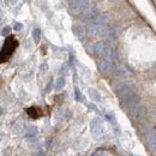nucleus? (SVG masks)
<instances>
[{"label":"nucleus","instance_id":"1","mask_svg":"<svg viewBox=\"0 0 156 156\" xmlns=\"http://www.w3.org/2000/svg\"><path fill=\"white\" fill-rule=\"evenodd\" d=\"M88 35L90 36H96V37H102V39H111L112 37V29L107 27L106 24H90L87 29Z\"/></svg>","mask_w":156,"mask_h":156},{"label":"nucleus","instance_id":"2","mask_svg":"<svg viewBox=\"0 0 156 156\" xmlns=\"http://www.w3.org/2000/svg\"><path fill=\"white\" fill-rule=\"evenodd\" d=\"M17 46H18L17 40L13 36H9L5 41V43H4V47L1 49V52H0V62H4L6 60H9L10 57L13 54V51L17 48Z\"/></svg>","mask_w":156,"mask_h":156},{"label":"nucleus","instance_id":"3","mask_svg":"<svg viewBox=\"0 0 156 156\" xmlns=\"http://www.w3.org/2000/svg\"><path fill=\"white\" fill-rule=\"evenodd\" d=\"M115 93L120 100L126 98L127 95L135 93V84L132 82H120L115 85Z\"/></svg>","mask_w":156,"mask_h":156},{"label":"nucleus","instance_id":"4","mask_svg":"<svg viewBox=\"0 0 156 156\" xmlns=\"http://www.w3.org/2000/svg\"><path fill=\"white\" fill-rule=\"evenodd\" d=\"M91 51L95 55L98 57H107L109 54V52L112 51V47L111 44L107 42V41H98L96 43L93 44L91 47Z\"/></svg>","mask_w":156,"mask_h":156},{"label":"nucleus","instance_id":"5","mask_svg":"<svg viewBox=\"0 0 156 156\" xmlns=\"http://www.w3.org/2000/svg\"><path fill=\"white\" fill-rule=\"evenodd\" d=\"M90 0H73L69 5V11L72 15H79L84 12L87 9H89Z\"/></svg>","mask_w":156,"mask_h":156},{"label":"nucleus","instance_id":"6","mask_svg":"<svg viewBox=\"0 0 156 156\" xmlns=\"http://www.w3.org/2000/svg\"><path fill=\"white\" fill-rule=\"evenodd\" d=\"M90 130L94 136H101L103 133V122L100 118H94L90 122Z\"/></svg>","mask_w":156,"mask_h":156},{"label":"nucleus","instance_id":"7","mask_svg":"<svg viewBox=\"0 0 156 156\" xmlns=\"http://www.w3.org/2000/svg\"><path fill=\"white\" fill-rule=\"evenodd\" d=\"M132 115L133 118L136 119V120H140V119H143V118L145 117V114H147V109H145V107L144 106H142V105H137L135 106L132 109Z\"/></svg>","mask_w":156,"mask_h":156},{"label":"nucleus","instance_id":"8","mask_svg":"<svg viewBox=\"0 0 156 156\" xmlns=\"http://www.w3.org/2000/svg\"><path fill=\"white\" fill-rule=\"evenodd\" d=\"M98 69L101 73H109L112 71V69H113V64L109 62L108 60L103 59V60L98 62Z\"/></svg>","mask_w":156,"mask_h":156},{"label":"nucleus","instance_id":"9","mask_svg":"<svg viewBox=\"0 0 156 156\" xmlns=\"http://www.w3.org/2000/svg\"><path fill=\"white\" fill-rule=\"evenodd\" d=\"M72 31H73V34H75L77 37H83V36L85 35V33H87L84 25L80 24V23L73 24V27H72Z\"/></svg>","mask_w":156,"mask_h":156},{"label":"nucleus","instance_id":"10","mask_svg":"<svg viewBox=\"0 0 156 156\" xmlns=\"http://www.w3.org/2000/svg\"><path fill=\"white\" fill-rule=\"evenodd\" d=\"M109 20V16L107 13H98L93 18V24H106Z\"/></svg>","mask_w":156,"mask_h":156},{"label":"nucleus","instance_id":"11","mask_svg":"<svg viewBox=\"0 0 156 156\" xmlns=\"http://www.w3.org/2000/svg\"><path fill=\"white\" fill-rule=\"evenodd\" d=\"M88 95H89L90 100H93V102H101V101H102V98H101L100 93H98L96 89L90 88V89L88 90Z\"/></svg>","mask_w":156,"mask_h":156},{"label":"nucleus","instance_id":"12","mask_svg":"<svg viewBox=\"0 0 156 156\" xmlns=\"http://www.w3.org/2000/svg\"><path fill=\"white\" fill-rule=\"evenodd\" d=\"M98 11L96 9H87L84 12H83V20H93L95 16H98Z\"/></svg>","mask_w":156,"mask_h":156},{"label":"nucleus","instance_id":"13","mask_svg":"<svg viewBox=\"0 0 156 156\" xmlns=\"http://www.w3.org/2000/svg\"><path fill=\"white\" fill-rule=\"evenodd\" d=\"M37 135V127H35V126H31V127H29L28 130H27V132H25V137L28 138V139H34L35 137Z\"/></svg>","mask_w":156,"mask_h":156},{"label":"nucleus","instance_id":"14","mask_svg":"<svg viewBox=\"0 0 156 156\" xmlns=\"http://www.w3.org/2000/svg\"><path fill=\"white\" fill-rule=\"evenodd\" d=\"M148 144H149L150 150H151V151L155 154V150H156V136H155V132H153V133H151V136L149 137Z\"/></svg>","mask_w":156,"mask_h":156},{"label":"nucleus","instance_id":"15","mask_svg":"<svg viewBox=\"0 0 156 156\" xmlns=\"http://www.w3.org/2000/svg\"><path fill=\"white\" fill-rule=\"evenodd\" d=\"M64 87H65V78L64 77L58 78V79L55 80V83H54V89H55L57 91H60L61 89H64Z\"/></svg>","mask_w":156,"mask_h":156},{"label":"nucleus","instance_id":"16","mask_svg":"<svg viewBox=\"0 0 156 156\" xmlns=\"http://www.w3.org/2000/svg\"><path fill=\"white\" fill-rule=\"evenodd\" d=\"M33 40H34L35 44L40 43V40H41V30L40 29H34L33 30Z\"/></svg>","mask_w":156,"mask_h":156},{"label":"nucleus","instance_id":"17","mask_svg":"<svg viewBox=\"0 0 156 156\" xmlns=\"http://www.w3.org/2000/svg\"><path fill=\"white\" fill-rule=\"evenodd\" d=\"M28 114H29V117H31V118H37L40 115L39 113H37V109L34 108V107H31V108L28 109Z\"/></svg>","mask_w":156,"mask_h":156},{"label":"nucleus","instance_id":"18","mask_svg":"<svg viewBox=\"0 0 156 156\" xmlns=\"http://www.w3.org/2000/svg\"><path fill=\"white\" fill-rule=\"evenodd\" d=\"M48 71V64L47 62H43L41 66H40V72L41 73H44V72H47Z\"/></svg>","mask_w":156,"mask_h":156},{"label":"nucleus","instance_id":"19","mask_svg":"<svg viewBox=\"0 0 156 156\" xmlns=\"http://www.w3.org/2000/svg\"><path fill=\"white\" fill-rule=\"evenodd\" d=\"M13 29H15L16 31H20V30L23 29V24H22V23H18V22H17V23H15Z\"/></svg>","mask_w":156,"mask_h":156},{"label":"nucleus","instance_id":"20","mask_svg":"<svg viewBox=\"0 0 156 156\" xmlns=\"http://www.w3.org/2000/svg\"><path fill=\"white\" fill-rule=\"evenodd\" d=\"M91 156H107V154H106L103 150H96Z\"/></svg>","mask_w":156,"mask_h":156},{"label":"nucleus","instance_id":"21","mask_svg":"<svg viewBox=\"0 0 156 156\" xmlns=\"http://www.w3.org/2000/svg\"><path fill=\"white\" fill-rule=\"evenodd\" d=\"M10 31H11V28H10V27H5V28L2 29V35H5V36H6V35H9V34H10Z\"/></svg>","mask_w":156,"mask_h":156},{"label":"nucleus","instance_id":"22","mask_svg":"<svg viewBox=\"0 0 156 156\" xmlns=\"http://www.w3.org/2000/svg\"><path fill=\"white\" fill-rule=\"evenodd\" d=\"M75 95H76V100H77V101H80V93H79V89H78V88L75 89Z\"/></svg>","mask_w":156,"mask_h":156},{"label":"nucleus","instance_id":"23","mask_svg":"<svg viewBox=\"0 0 156 156\" xmlns=\"http://www.w3.org/2000/svg\"><path fill=\"white\" fill-rule=\"evenodd\" d=\"M33 156H44V154H43V153H41V151H37V153L33 154Z\"/></svg>","mask_w":156,"mask_h":156},{"label":"nucleus","instance_id":"24","mask_svg":"<svg viewBox=\"0 0 156 156\" xmlns=\"http://www.w3.org/2000/svg\"><path fill=\"white\" fill-rule=\"evenodd\" d=\"M2 113H4V109H2V108H0V117L2 115Z\"/></svg>","mask_w":156,"mask_h":156},{"label":"nucleus","instance_id":"25","mask_svg":"<svg viewBox=\"0 0 156 156\" xmlns=\"http://www.w3.org/2000/svg\"><path fill=\"white\" fill-rule=\"evenodd\" d=\"M0 23H1V18H0Z\"/></svg>","mask_w":156,"mask_h":156}]
</instances>
